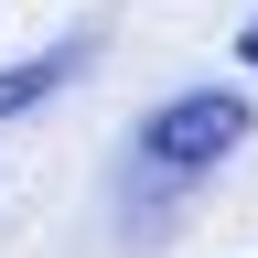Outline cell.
Here are the masks:
<instances>
[{"instance_id": "3957f363", "label": "cell", "mask_w": 258, "mask_h": 258, "mask_svg": "<svg viewBox=\"0 0 258 258\" xmlns=\"http://www.w3.org/2000/svg\"><path fill=\"white\" fill-rule=\"evenodd\" d=\"M237 54H247V64H258V22H247V32H237Z\"/></svg>"}, {"instance_id": "7a4b0ae2", "label": "cell", "mask_w": 258, "mask_h": 258, "mask_svg": "<svg viewBox=\"0 0 258 258\" xmlns=\"http://www.w3.org/2000/svg\"><path fill=\"white\" fill-rule=\"evenodd\" d=\"M86 32H76V43H54V54H32V64H0V129H11V118H32V108H43V97H64V86H76L86 76Z\"/></svg>"}, {"instance_id": "6da1fadb", "label": "cell", "mask_w": 258, "mask_h": 258, "mask_svg": "<svg viewBox=\"0 0 258 258\" xmlns=\"http://www.w3.org/2000/svg\"><path fill=\"white\" fill-rule=\"evenodd\" d=\"M247 129H258V118H247V97H237V86H183V97H161V108L140 118V172L194 183V172H215Z\"/></svg>"}]
</instances>
